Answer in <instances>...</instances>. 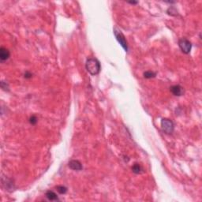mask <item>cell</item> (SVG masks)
Here are the masks:
<instances>
[{"label": "cell", "mask_w": 202, "mask_h": 202, "mask_svg": "<svg viewBox=\"0 0 202 202\" xmlns=\"http://www.w3.org/2000/svg\"><path fill=\"white\" fill-rule=\"evenodd\" d=\"M45 196L48 198V200L51 201H59V197L57 196V194L52 190H48L46 192Z\"/></svg>", "instance_id": "9"}, {"label": "cell", "mask_w": 202, "mask_h": 202, "mask_svg": "<svg viewBox=\"0 0 202 202\" xmlns=\"http://www.w3.org/2000/svg\"><path fill=\"white\" fill-rule=\"evenodd\" d=\"M25 77L27 79H29L32 77V73H30V72H28V71H27V72H25Z\"/></svg>", "instance_id": "16"}, {"label": "cell", "mask_w": 202, "mask_h": 202, "mask_svg": "<svg viewBox=\"0 0 202 202\" xmlns=\"http://www.w3.org/2000/svg\"><path fill=\"white\" fill-rule=\"evenodd\" d=\"M68 166H69V167H70L71 170H73V171H82V168H83L82 163H81L79 160H70V162H69V163H68Z\"/></svg>", "instance_id": "6"}, {"label": "cell", "mask_w": 202, "mask_h": 202, "mask_svg": "<svg viewBox=\"0 0 202 202\" xmlns=\"http://www.w3.org/2000/svg\"><path fill=\"white\" fill-rule=\"evenodd\" d=\"M114 34H115V38L117 39V41L119 43V44L122 47L125 51H128V44H127V41H126V38L124 37V35L117 28H114Z\"/></svg>", "instance_id": "3"}, {"label": "cell", "mask_w": 202, "mask_h": 202, "mask_svg": "<svg viewBox=\"0 0 202 202\" xmlns=\"http://www.w3.org/2000/svg\"><path fill=\"white\" fill-rule=\"evenodd\" d=\"M56 190L58 193L60 194H65L67 192V188L64 185H58V186H56Z\"/></svg>", "instance_id": "13"}, {"label": "cell", "mask_w": 202, "mask_h": 202, "mask_svg": "<svg viewBox=\"0 0 202 202\" xmlns=\"http://www.w3.org/2000/svg\"><path fill=\"white\" fill-rule=\"evenodd\" d=\"M161 129L167 134H172L174 132V122L168 118H163L161 120Z\"/></svg>", "instance_id": "2"}, {"label": "cell", "mask_w": 202, "mask_h": 202, "mask_svg": "<svg viewBox=\"0 0 202 202\" xmlns=\"http://www.w3.org/2000/svg\"><path fill=\"white\" fill-rule=\"evenodd\" d=\"M2 184H3V185L5 187L6 190L10 191V192L14 190V188H15L14 182L10 178H2Z\"/></svg>", "instance_id": "5"}, {"label": "cell", "mask_w": 202, "mask_h": 202, "mask_svg": "<svg viewBox=\"0 0 202 202\" xmlns=\"http://www.w3.org/2000/svg\"><path fill=\"white\" fill-rule=\"evenodd\" d=\"M85 67L88 72L93 76L99 74L101 70L100 63L99 62L98 59H96L95 58L88 59L85 63Z\"/></svg>", "instance_id": "1"}, {"label": "cell", "mask_w": 202, "mask_h": 202, "mask_svg": "<svg viewBox=\"0 0 202 202\" xmlns=\"http://www.w3.org/2000/svg\"><path fill=\"white\" fill-rule=\"evenodd\" d=\"M167 14H169V15H171V16H177V15H178V10L174 8V6L169 7V8L167 9Z\"/></svg>", "instance_id": "12"}, {"label": "cell", "mask_w": 202, "mask_h": 202, "mask_svg": "<svg viewBox=\"0 0 202 202\" xmlns=\"http://www.w3.org/2000/svg\"><path fill=\"white\" fill-rule=\"evenodd\" d=\"M170 90H171V93L174 95H175V96H181L184 93L183 88L181 85H179V84H175V85L171 86L170 88Z\"/></svg>", "instance_id": "7"}, {"label": "cell", "mask_w": 202, "mask_h": 202, "mask_svg": "<svg viewBox=\"0 0 202 202\" xmlns=\"http://www.w3.org/2000/svg\"><path fill=\"white\" fill-rule=\"evenodd\" d=\"M10 55V53L8 49H6L4 47H1L0 48V60L2 62H4L9 59V57Z\"/></svg>", "instance_id": "8"}, {"label": "cell", "mask_w": 202, "mask_h": 202, "mask_svg": "<svg viewBox=\"0 0 202 202\" xmlns=\"http://www.w3.org/2000/svg\"><path fill=\"white\" fill-rule=\"evenodd\" d=\"M37 118L36 115H33V116H31V118H30V119H29V122L32 124V125H36V124L37 123Z\"/></svg>", "instance_id": "15"}, {"label": "cell", "mask_w": 202, "mask_h": 202, "mask_svg": "<svg viewBox=\"0 0 202 202\" xmlns=\"http://www.w3.org/2000/svg\"><path fill=\"white\" fill-rule=\"evenodd\" d=\"M132 171L135 174H141L144 171V169L139 163H135L132 167Z\"/></svg>", "instance_id": "10"}, {"label": "cell", "mask_w": 202, "mask_h": 202, "mask_svg": "<svg viewBox=\"0 0 202 202\" xmlns=\"http://www.w3.org/2000/svg\"><path fill=\"white\" fill-rule=\"evenodd\" d=\"M178 46L184 54H189L192 48V44L186 38H182L178 40Z\"/></svg>", "instance_id": "4"}, {"label": "cell", "mask_w": 202, "mask_h": 202, "mask_svg": "<svg viewBox=\"0 0 202 202\" xmlns=\"http://www.w3.org/2000/svg\"><path fill=\"white\" fill-rule=\"evenodd\" d=\"M144 77L146 79H151L154 78L156 76V72H153V71H151V70H149V71H145L144 73Z\"/></svg>", "instance_id": "11"}, {"label": "cell", "mask_w": 202, "mask_h": 202, "mask_svg": "<svg viewBox=\"0 0 202 202\" xmlns=\"http://www.w3.org/2000/svg\"><path fill=\"white\" fill-rule=\"evenodd\" d=\"M128 3H129V4H133V5H136V4H138V1H129V2H128Z\"/></svg>", "instance_id": "17"}, {"label": "cell", "mask_w": 202, "mask_h": 202, "mask_svg": "<svg viewBox=\"0 0 202 202\" xmlns=\"http://www.w3.org/2000/svg\"><path fill=\"white\" fill-rule=\"evenodd\" d=\"M1 88H2V89H3L4 91H9L8 84H7L6 82H3V81H2V82H1Z\"/></svg>", "instance_id": "14"}]
</instances>
